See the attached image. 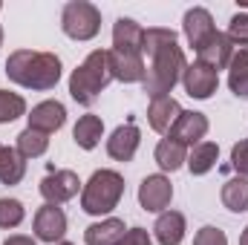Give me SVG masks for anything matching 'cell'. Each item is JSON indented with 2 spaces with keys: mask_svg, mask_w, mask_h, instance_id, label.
I'll return each instance as SVG.
<instances>
[{
  "mask_svg": "<svg viewBox=\"0 0 248 245\" xmlns=\"http://www.w3.org/2000/svg\"><path fill=\"white\" fill-rule=\"evenodd\" d=\"M185 231H187V222L179 211H165L153 225V237H156L159 245H182Z\"/></svg>",
  "mask_w": 248,
  "mask_h": 245,
  "instance_id": "ac0fdd59",
  "label": "cell"
},
{
  "mask_svg": "<svg viewBox=\"0 0 248 245\" xmlns=\"http://www.w3.org/2000/svg\"><path fill=\"white\" fill-rule=\"evenodd\" d=\"M78 187H81V179L75 170H52L41 179V196L49 205H63L78 193Z\"/></svg>",
  "mask_w": 248,
  "mask_h": 245,
  "instance_id": "9c48e42d",
  "label": "cell"
},
{
  "mask_svg": "<svg viewBox=\"0 0 248 245\" xmlns=\"http://www.w3.org/2000/svg\"><path fill=\"white\" fill-rule=\"evenodd\" d=\"M141 55H150V63L144 69V92L150 98H162L170 95L173 87L182 81L185 72V52L179 46V35L173 29L165 26H150L144 29V41H141Z\"/></svg>",
  "mask_w": 248,
  "mask_h": 245,
  "instance_id": "6da1fadb",
  "label": "cell"
},
{
  "mask_svg": "<svg viewBox=\"0 0 248 245\" xmlns=\"http://www.w3.org/2000/svg\"><path fill=\"white\" fill-rule=\"evenodd\" d=\"M61 29L72 41H93L101 29V12L90 0H69L61 12Z\"/></svg>",
  "mask_w": 248,
  "mask_h": 245,
  "instance_id": "5b68a950",
  "label": "cell"
},
{
  "mask_svg": "<svg viewBox=\"0 0 248 245\" xmlns=\"http://www.w3.org/2000/svg\"><path fill=\"white\" fill-rule=\"evenodd\" d=\"M6 75L17 87L26 90H55L61 81V58L55 52H35V49H15L6 58Z\"/></svg>",
  "mask_w": 248,
  "mask_h": 245,
  "instance_id": "7a4b0ae2",
  "label": "cell"
},
{
  "mask_svg": "<svg viewBox=\"0 0 248 245\" xmlns=\"http://www.w3.org/2000/svg\"><path fill=\"white\" fill-rule=\"evenodd\" d=\"M231 168H234L243 179H248V138H240V141L231 147Z\"/></svg>",
  "mask_w": 248,
  "mask_h": 245,
  "instance_id": "f1b7e54d",
  "label": "cell"
},
{
  "mask_svg": "<svg viewBox=\"0 0 248 245\" xmlns=\"http://www.w3.org/2000/svg\"><path fill=\"white\" fill-rule=\"evenodd\" d=\"M23 176H26V159L17 153V147H3V153H0V182L20 184Z\"/></svg>",
  "mask_w": 248,
  "mask_h": 245,
  "instance_id": "603a6c76",
  "label": "cell"
},
{
  "mask_svg": "<svg viewBox=\"0 0 248 245\" xmlns=\"http://www.w3.org/2000/svg\"><path fill=\"white\" fill-rule=\"evenodd\" d=\"M0 153H3V144H0Z\"/></svg>",
  "mask_w": 248,
  "mask_h": 245,
  "instance_id": "74e56055",
  "label": "cell"
},
{
  "mask_svg": "<svg viewBox=\"0 0 248 245\" xmlns=\"http://www.w3.org/2000/svg\"><path fill=\"white\" fill-rule=\"evenodd\" d=\"M170 199H173V184L162 173L144 176V182L139 184V205L150 214H162L170 205Z\"/></svg>",
  "mask_w": 248,
  "mask_h": 245,
  "instance_id": "ba28073f",
  "label": "cell"
},
{
  "mask_svg": "<svg viewBox=\"0 0 248 245\" xmlns=\"http://www.w3.org/2000/svg\"><path fill=\"white\" fill-rule=\"evenodd\" d=\"M124 196V179L116 170H95L81 190V208L90 216H104L119 208Z\"/></svg>",
  "mask_w": 248,
  "mask_h": 245,
  "instance_id": "277c9868",
  "label": "cell"
},
{
  "mask_svg": "<svg viewBox=\"0 0 248 245\" xmlns=\"http://www.w3.org/2000/svg\"><path fill=\"white\" fill-rule=\"evenodd\" d=\"M49 150V136L46 133H38L32 127H26L20 136H17V153L23 159H38Z\"/></svg>",
  "mask_w": 248,
  "mask_h": 245,
  "instance_id": "d4e9b609",
  "label": "cell"
},
{
  "mask_svg": "<svg viewBox=\"0 0 248 245\" xmlns=\"http://www.w3.org/2000/svg\"><path fill=\"white\" fill-rule=\"evenodd\" d=\"M124 219H101V222H93L87 231H84V243L87 245H116L124 237Z\"/></svg>",
  "mask_w": 248,
  "mask_h": 245,
  "instance_id": "d6986e66",
  "label": "cell"
},
{
  "mask_svg": "<svg viewBox=\"0 0 248 245\" xmlns=\"http://www.w3.org/2000/svg\"><path fill=\"white\" fill-rule=\"evenodd\" d=\"M116 245H153V240L144 228H130V231H124V237Z\"/></svg>",
  "mask_w": 248,
  "mask_h": 245,
  "instance_id": "1f68e13d",
  "label": "cell"
},
{
  "mask_svg": "<svg viewBox=\"0 0 248 245\" xmlns=\"http://www.w3.org/2000/svg\"><path fill=\"white\" fill-rule=\"evenodd\" d=\"M182 32H185L187 44L196 49V46H199V44H202L211 32H217L211 12H208V9H202V6L187 9V12H185V20H182Z\"/></svg>",
  "mask_w": 248,
  "mask_h": 245,
  "instance_id": "e0dca14e",
  "label": "cell"
},
{
  "mask_svg": "<svg viewBox=\"0 0 248 245\" xmlns=\"http://www.w3.org/2000/svg\"><path fill=\"white\" fill-rule=\"evenodd\" d=\"M234 41L225 35V32H211L199 46H196V61L205 63V66H211V69H225L228 63H231V55H234Z\"/></svg>",
  "mask_w": 248,
  "mask_h": 245,
  "instance_id": "8992f818",
  "label": "cell"
},
{
  "mask_svg": "<svg viewBox=\"0 0 248 245\" xmlns=\"http://www.w3.org/2000/svg\"><path fill=\"white\" fill-rule=\"evenodd\" d=\"M107 63H110V75L122 84H141L144 81V61L141 55H130V52H116L107 49Z\"/></svg>",
  "mask_w": 248,
  "mask_h": 245,
  "instance_id": "4fadbf2b",
  "label": "cell"
},
{
  "mask_svg": "<svg viewBox=\"0 0 248 245\" xmlns=\"http://www.w3.org/2000/svg\"><path fill=\"white\" fill-rule=\"evenodd\" d=\"M139 144H141L139 127L133 122H127V124H122V127H116L113 136L107 138V153H110V159H116V162H133Z\"/></svg>",
  "mask_w": 248,
  "mask_h": 245,
  "instance_id": "7c38bea8",
  "label": "cell"
},
{
  "mask_svg": "<svg viewBox=\"0 0 248 245\" xmlns=\"http://www.w3.org/2000/svg\"><path fill=\"white\" fill-rule=\"evenodd\" d=\"M26 116V101L23 95L17 92H9V90H0V124H9L15 119Z\"/></svg>",
  "mask_w": 248,
  "mask_h": 245,
  "instance_id": "484cf974",
  "label": "cell"
},
{
  "mask_svg": "<svg viewBox=\"0 0 248 245\" xmlns=\"http://www.w3.org/2000/svg\"><path fill=\"white\" fill-rule=\"evenodd\" d=\"M26 211H23V202L17 199H0V228H17L23 222Z\"/></svg>",
  "mask_w": 248,
  "mask_h": 245,
  "instance_id": "4316f807",
  "label": "cell"
},
{
  "mask_svg": "<svg viewBox=\"0 0 248 245\" xmlns=\"http://www.w3.org/2000/svg\"><path fill=\"white\" fill-rule=\"evenodd\" d=\"M110 81H113V75H110V63H107V49H95L69 75V95L81 107H93Z\"/></svg>",
  "mask_w": 248,
  "mask_h": 245,
  "instance_id": "3957f363",
  "label": "cell"
},
{
  "mask_svg": "<svg viewBox=\"0 0 248 245\" xmlns=\"http://www.w3.org/2000/svg\"><path fill=\"white\" fill-rule=\"evenodd\" d=\"M222 205L231 211V214H243L248 211V179L243 176H234V179H228V182L222 184Z\"/></svg>",
  "mask_w": 248,
  "mask_h": 245,
  "instance_id": "cb8c5ba5",
  "label": "cell"
},
{
  "mask_svg": "<svg viewBox=\"0 0 248 245\" xmlns=\"http://www.w3.org/2000/svg\"><path fill=\"white\" fill-rule=\"evenodd\" d=\"M58 245H72V243H58Z\"/></svg>",
  "mask_w": 248,
  "mask_h": 245,
  "instance_id": "8d00e7d4",
  "label": "cell"
},
{
  "mask_svg": "<svg viewBox=\"0 0 248 245\" xmlns=\"http://www.w3.org/2000/svg\"><path fill=\"white\" fill-rule=\"evenodd\" d=\"M228 69H231V72H237V69H248V46H237V49H234Z\"/></svg>",
  "mask_w": 248,
  "mask_h": 245,
  "instance_id": "d6a6232c",
  "label": "cell"
},
{
  "mask_svg": "<svg viewBox=\"0 0 248 245\" xmlns=\"http://www.w3.org/2000/svg\"><path fill=\"white\" fill-rule=\"evenodd\" d=\"M101 136H104V122H101V116H93V113L81 116L75 130H72V138L81 150H95Z\"/></svg>",
  "mask_w": 248,
  "mask_h": 245,
  "instance_id": "ffe728a7",
  "label": "cell"
},
{
  "mask_svg": "<svg viewBox=\"0 0 248 245\" xmlns=\"http://www.w3.org/2000/svg\"><path fill=\"white\" fill-rule=\"evenodd\" d=\"M217 159H219V147L214 144V141H199L190 153H187V170L193 173V176H205L208 170H214V165H217Z\"/></svg>",
  "mask_w": 248,
  "mask_h": 245,
  "instance_id": "44dd1931",
  "label": "cell"
},
{
  "mask_svg": "<svg viewBox=\"0 0 248 245\" xmlns=\"http://www.w3.org/2000/svg\"><path fill=\"white\" fill-rule=\"evenodd\" d=\"M182 87H185V92L190 98L208 101L217 92V87H219V75H217V69L193 61V63H187L185 72H182Z\"/></svg>",
  "mask_w": 248,
  "mask_h": 245,
  "instance_id": "52a82bcc",
  "label": "cell"
},
{
  "mask_svg": "<svg viewBox=\"0 0 248 245\" xmlns=\"http://www.w3.org/2000/svg\"><path fill=\"white\" fill-rule=\"evenodd\" d=\"M182 116V107L176 98L170 95H162V98H150V107H147V122L156 133H170V127L176 124V119Z\"/></svg>",
  "mask_w": 248,
  "mask_h": 245,
  "instance_id": "2e32d148",
  "label": "cell"
},
{
  "mask_svg": "<svg viewBox=\"0 0 248 245\" xmlns=\"http://www.w3.org/2000/svg\"><path fill=\"white\" fill-rule=\"evenodd\" d=\"M141 41H144V29L133 17H119L113 23V49L116 52L141 55Z\"/></svg>",
  "mask_w": 248,
  "mask_h": 245,
  "instance_id": "9a60e30c",
  "label": "cell"
},
{
  "mask_svg": "<svg viewBox=\"0 0 248 245\" xmlns=\"http://www.w3.org/2000/svg\"><path fill=\"white\" fill-rule=\"evenodd\" d=\"M234 46H248V12H237L228 23V32H225Z\"/></svg>",
  "mask_w": 248,
  "mask_h": 245,
  "instance_id": "83f0119b",
  "label": "cell"
},
{
  "mask_svg": "<svg viewBox=\"0 0 248 245\" xmlns=\"http://www.w3.org/2000/svg\"><path fill=\"white\" fill-rule=\"evenodd\" d=\"M228 87L234 95L248 98V69H237V72H228Z\"/></svg>",
  "mask_w": 248,
  "mask_h": 245,
  "instance_id": "4dcf8cb0",
  "label": "cell"
},
{
  "mask_svg": "<svg viewBox=\"0 0 248 245\" xmlns=\"http://www.w3.org/2000/svg\"><path fill=\"white\" fill-rule=\"evenodd\" d=\"M187 162V150L185 144H179V141H173V138H162L159 144H156V165L162 168V170H179L182 165Z\"/></svg>",
  "mask_w": 248,
  "mask_h": 245,
  "instance_id": "7402d4cb",
  "label": "cell"
},
{
  "mask_svg": "<svg viewBox=\"0 0 248 245\" xmlns=\"http://www.w3.org/2000/svg\"><path fill=\"white\" fill-rule=\"evenodd\" d=\"M240 245H248V225H246V231H243V237H240Z\"/></svg>",
  "mask_w": 248,
  "mask_h": 245,
  "instance_id": "e575fe53",
  "label": "cell"
},
{
  "mask_svg": "<svg viewBox=\"0 0 248 245\" xmlns=\"http://www.w3.org/2000/svg\"><path fill=\"white\" fill-rule=\"evenodd\" d=\"M0 46H3V26H0Z\"/></svg>",
  "mask_w": 248,
  "mask_h": 245,
  "instance_id": "d590c367",
  "label": "cell"
},
{
  "mask_svg": "<svg viewBox=\"0 0 248 245\" xmlns=\"http://www.w3.org/2000/svg\"><path fill=\"white\" fill-rule=\"evenodd\" d=\"M3 245H38V243L32 237H26V234H15V237H9Z\"/></svg>",
  "mask_w": 248,
  "mask_h": 245,
  "instance_id": "836d02e7",
  "label": "cell"
},
{
  "mask_svg": "<svg viewBox=\"0 0 248 245\" xmlns=\"http://www.w3.org/2000/svg\"><path fill=\"white\" fill-rule=\"evenodd\" d=\"M35 237L41 243H49V245H58L63 243V234H66V214H63L58 205H41L38 214H35Z\"/></svg>",
  "mask_w": 248,
  "mask_h": 245,
  "instance_id": "30bf717a",
  "label": "cell"
},
{
  "mask_svg": "<svg viewBox=\"0 0 248 245\" xmlns=\"http://www.w3.org/2000/svg\"><path fill=\"white\" fill-rule=\"evenodd\" d=\"M26 119H29V127L32 130L49 136V133H55V130L63 127V122H66V107H63L61 101H41V104L32 107V113Z\"/></svg>",
  "mask_w": 248,
  "mask_h": 245,
  "instance_id": "5bb4252c",
  "label": "cell"
},
{
  "mask_svg": "<svg viewBox=\"0 0 248 245\" xmlns=\"http://www.w3.org/2000/svg\"><path fill=\"white\" fill-rule=\"evenodd\" d=\"M208 136V116L205 113H196V110H182V116L176 119V124L170 127L168 138L179 141V144H199L202 138Z\"/></svg>",
  "mask_w": 248,
  "mask_h": 245,
  "instance_id": "8fae6325",
  "label": "cell"
},
{
  "mask_svg": "<svg viewBox=\"0 0 248 245\" xmlns=\"http://www.w3.org/2000/svg\"><path fill=\"white\" fill-rule=\"evenodd\" d=\"M193 245H228V237H225V231H219L214 225H205V228L196 231Z\"/></svg>",
  "mask_w": 248,
  "mask_h": 245,
  "instance_id": "f546056e",
  "label": "cell"
}]
</instances>
